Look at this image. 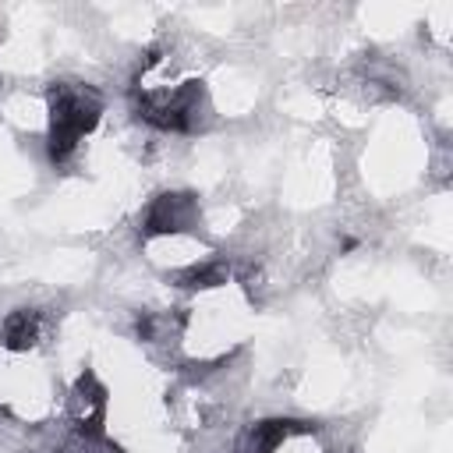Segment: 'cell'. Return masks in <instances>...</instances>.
Masks as SVG:
<instances>
[{
	"mask_svg": "<svg viewBox=\"0 0 453 453\" xmlns=\"http://www.w3.org/2000/svg\"><path fill=\"white\" fill-rule=\"evenodd\" d=\"M50 127H67L74 134H85L99 120V99L88 88L78 85H53L50 88Z\"/></svg>",
	"mask_w": 453,
	"mask_h": 453,
	"instance_id": "obj_2",
	"label": "cell"
},
{
	"mask_svg": "<svg viewBox=\"0 0 453 453\" xmlns=\"http://www.w3.org/2000/svg\"><path fill=\"white\" fill-rule=\"evenodd\" d=\"M35 336H39V319H35V311H14V315H7V322H4V343L11 347V350H28V347H35Z\"/></svg>",
	"mask_w": 453,
	"mask_h": 453,
	"instance_id": "obj_5",
	"label": "cell"
},
{
	"mask_svg": "<svg viewBox=\"0 0 453 453\" xmlns=\"http://www.w3.org/2000/svg\"><path fill=\"white\" fill-rule=\"evenodd\" d=\"M78 138L81 134H74V131H67V127H50V159H67L71 152H74V145H78Z\"/></svg>",
	"mask_w": 453,
	"mask_h": 453,
	"instance_id": "obj_7",
	"label": "cell"
},
{
	"mask_svg": "<svg viewBox=\"0 0 453 453\" xmlns=\"http://www.w3.org/2000/svg\"><path fill=\"white\" fill-rule=\"evenodd\" d=\"M173 280H177V287H188V290H209V287L226 283V265H223V262L188 265V269H180Z\"/></svg>",
	"mask_w": 453,
	"mask_h": 453,
	"instance_id": "obj_6",
	"label": "cell"
},
{
	"mask_svg": "<svg viewBox=\"0 0 453 453\" xmlns=\"http://www.w3.org/2000/svg\"><path fill=\"white\" fill-rule=\"evenodd\" d=\"M195 198L188 191L159 195L145 212V234H180L195 223Z\"/></svg>",
	"mask_w": 453,
	"mask_h": 453,
	"instance_id": "obj_3",
	"label": "cell"
},
{
	"mask_svg": "<svg viewBox=\"0 0 453 453\" xmlns=\"http://www.w3.org/2000/svg\"><path fill=\"white\" fill-rule=\"evenodd\" d=\"M294 432H311V425H304V421H283V418L262 421V425L251 428V453H273Z\"/></svg>",
	"mask_w": 453,
	"mask_h": 453,
	"instance_id": "obj_4",
	"label": "cell"
},
{
	"mask_svg": "<svg viewBox=\"0 0 453 453\" xmlns=\"http://www.w3.org/2000/svg\"><path fill=\"white\" fill-rule=\"evenodd\" d=\"M198 106H202V85L198 81H188L170 99H149V96L138 99L142 120H149L152 127H163V131H188L195 124Z\"/></svg>",
	"mask_w": 453,
	"mask_h": 453,
	"instance_id": "obj_1",
	"label": "cell"
}]
</instances>
